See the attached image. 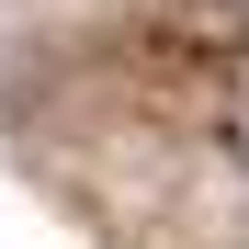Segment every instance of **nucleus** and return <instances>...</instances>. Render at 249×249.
Returning a JSON list of instances; mask_svg holds the SVG:
<instances>
[{
    "mask_svg": "<svg viewBox=\"0 0 249 249\" xmlns=\"http://www.w3.org/2000/svg\"><path fill=\"white\" fill-rule=\"evenodd\" d=\"M238 12H249V0H238Z\"/></svg>",
    "mask_w": 249,
    "mask_h": 249,
    "instance_id": "nucleus-1",
    "label": "nucleus"
}]
</instances>
